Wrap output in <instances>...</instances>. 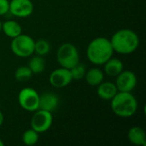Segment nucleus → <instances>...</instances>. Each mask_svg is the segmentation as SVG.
I'll return each instance as SVG.
<instances>
[{
	"label": "nucleus",
	"instance_id": "obj_22",
	"mask_svg": "<svg viewBox=\"0 0 146 146\" xmlns=\"http://www.w3.org/2000/svg\"><path fill=\"white\" fill-rule=\"evenodd\" d=\"M9 9V0H0V16L6 15Z\"/></svg>",
	"mask_w": 146,
	"mask_h": 146
},
{
	"label": "nucleus",
	"instance_id": "obj_17",
	"mask_svg": "<svg viewBox=\"0 0 146 146\" xmlns=\"http://www.w3.org/2000/svg\"><path fill=\"white\" fill-rule=\"evenodd\" d=\"M27 67L31 69L33 74H41L45 69V60L41 56H33L29 60Z\"/></svg>",
	"mask_w": 146,
	"mask_h": 146
},
{
	"label": "nucleus",
	"instance_id": "obj_7",
	"mask_svg": "<svg viewBox=\"0 0 146 146\" xmlns=\"http://www.w3.org/2000/svg\"><path fill=\"white\" fill-rule=\"evenodd\" d=\"M52 123L53 115L51 112L40 109L34 111L30 122L31 128H33L38 133H44L47 132L51 127Z\"/></svg>",
	"mask_w": 146,
	"mask_h": 146
},
{
	"label": "nucleus",
	"instance_id": "obj_2",
	"mask_svg": "<svg viewBox=\"0 0 146 146\" xmlns=\"http://www.w3.org/2000/svg\"><path fill=\"white\" fill-rule=\"evenodd\" d=\"M114 50L110 40L104 37H98L92 39L86 49V56L89 62L94 65H104L113 56Z\"/></svg>",
	"mask_w": 146,
	"mask_h": 146
},
{
	"label": "nucleus",
	"instance_id": "obj_13",
	"mask_svg": "<svg viewBox=\"0 0 146 146\" xmlns=\"http://www.w3.org/2000/svg\"><path fill=\"white\" fill-rule=\"evenodd\" d=\"M123 70V62L120 59L115 58L113 56L104 64V73L110 77H116Z\"/></svg>",
	"mask_w": 146,
	"mask_h": 146
},
{
	"label": "nucleus",
	"instance_id": "obj_24",
	"mask_svg": "<svg viewBox=\"0 0 146 146\" xmlns=\"http://www.w3.org/2000/svg\"><path fill=\"white\" fill-rule=\"evenodd\" d=\"M4 145V143H3V141L1 139V138H0V146H3Z\"/></svg>",
	"mask_w": 146,
	"mask_h": 146
},
{
	"label": "nucleus",
	"instance_id": "obj_1",
	"mask_svg": "<svg viewBox=\"0 0 146 146\" xmlns=\"http://www.w3.org/2000/svg\"><path fill=\"white\" fill-rule=\"evenodd\" d=\"M110 40L114 52L121 55L132 54L139 46V37L133 30L129 28L116 31Z\"/></svg>",
	"mask_w": 146,
	"mask_h": 146
},
{
	"label": "nucleus",
	"instance_id": "obj_10",
	"mask_svg": "<svg viewBox=\"0 0 146 146\" xmlns=\"http://www.w3.org/2000/svg\"><path fill=\"white\" fill-rule=\"evenodd\" d=\"M73 80L70 70L62 67L54 69L49 77V81L53 87L63 88L68 86Z\"/></svg>",
	"mask_w": 146,
	"mask_h": 146
},
{
	"label": "nucleus",
	"instance_id": "obj_4",
	"mask_svg": "<svg viewBox=\"0 0 146 146\" xmlns=\"http://www.w3.org/2000/svg\"><path fill=\"white\" fill-rule=\"evenodd\" d=\"M56 60L60 67L70 69L80 62L77 47L71 43L62 44L56 51Z\"/></svg>",
	"mask_w": 146,
	"mask_h": 146
},
{
	"label": "nucleus",
	"instance_id": "obj_6",
	"mask_svg": "<svg viewBox=\"0 0 146 146\" xmlns=\"http://www.w3.org/2000/svg\"><path fill=\"white\" fill-rule=\"evenodd\" d=\"M18 104L24 110L34 112L39 108V94L32 87H24L19 92Z\"/></svg>",
	"mask_w": 146,
	"mask_h": 146
},
{
	"label": "nucleus",
	"instance_id": "obj_23",
	"mask_svg": "<svg viewBox=\"0 0 146 146\" xmlns=\"http://www.w3.org/2000/svg\"><path fill=\"white\" fill-rule=\"evenodd\" d=\"M3 121H4V116H3V112L0 110V127H1V126H3Z\"/></svg>",
	"mask_w": 146,
	"mask_h": 146
},
{
	"label": "nucleus",
	"instance_id": "obj_16",
	"mask_svg": "<svg viewBox=\"0 0 146 146\" xmlns=\"http://www.w3.org/2000/svg\"><path fill=\"white\" fill-rule=\"evenodd\" d=\"M86 83L91 86H98L104 79V73L98 68H92L86 70L85 74Z\"/></svg>",
	"mask_w": 146,
	"mask_h": 146
},
{
	"label": "nucleus",
	"instance_id": "obj_5",
	"mask_svg": "<svg viewBox=\"0 0 146 146\" xmlns=\"http://www.w3.org/2000/svg\"><path fill=\"white\" fill-rule=\"evenodd\" d=\"M34 44L35 40L31 36L21 33L12 38L10 50L18 57H29L34 53Z\"/></svg>",
	"mask_w": 146,
	"mask_h": 146
},
{
	"label": "nucleus",
	"instance_id": "obj_21",
	"mask_svg": "<svg viewBox=\"0 0 146 146\" xmlns=\"http://www.w3.org/2000/svg\"><path fill=\"white\" fill-rule=\"evenodd\" d=\"M73 80H80L82 79H84L86 72V66L80 62H79L78 64H76L75 66H74L72 68L69 69Z\"/></svg>",
	"mask_w": 146,
	"mask_h": 146
},
{
	"label": "nucleus",
	"instance_id": "obj_9",
	"mask_svg": "<svg viewBox=\"0 0 146 146\" xmlns=\"http://www.w3.org/2000/svg\"><path fill=\"white\" fill-rule=\"evenodd\" d=\"M33 9L31 0H10L9 13L18 18H27L33 14Z\"/></svg>",
	"mask_w": 146,
	"mask_h": 146
},
{
	"label": "nucleus",
	"instance_id": "obj_19",
	"mask_svg": "<svg viewBox=\"0 0 146 146\" xmlns=\"http://www.w3.org/2000/svg\"><path fill=\"white\" fill-rule=\"evenodd\" d=\"M33 72L27 66H21L15 71V78L20 82H26L33 76Z\"/></svg>",
	"mask_w": 146,
	"mask_h": 146
},
{
	"label": "nucleus",
	"instance_id": "obj_18",
	"mask_svg": "<svg viewBox=\"0 0 146 146\" xmlns=\"http://www.w3.org/2000/svg\"><path fill=\"white\" fill-rule=\"evenodd\" d=\"M39 139V133L33 128L26 130L22 134V142L24 145L32 146L36 145Z\"/></svg>",
	"mask_w": 146,
	"mask_h": 146
},
{
	"label": "nucleus",
	"instance_id": "obj_12",
	"mask_svg": "<svg viewBox=\"0 0 146 146\" xmlns=\"http://www.w3.org/2000/svg\"><path fill=\"white\" fill-rule=\"evenodd\" d=\"M97 87L98 97L105 101H110L118 92L115 83L111 81H102Z\"/></svg>",
	"mask_w": 146,
	"mask_h": 146
},
{
	"label": "nucleus",
	"instance_id": "obj_8",
	"mask_svg": "<svg viewBox=\"0 0 146 146\" xmlns=\"http://www.w3.org/2000/svg\"><path fill=\"white\" fill-rule=\"evenodd\" d=\"M115 78V86L118 92H132L138 83L136 74L130 70H123Z\"/></svg>",
	"mask_w": 146,
	"mask_h": 146
},
{
	"label": "nucleus",
	"instance_id": "obj_14",
	"mask_svg": "<svg viewBox=\"0 0 146 146\" xmlns=\"http://www.w3.org/2000/svg\"><path fill=\"white\" fill-rule=\"evenodd\" d=\"M130 143L138 146H146V135L145 130L140 127H133L127 133Z\"/></svg>",
	"mask_w": 146,
	"mask_h": 146
},
{
	"label": "nucleus",
	"instance_id": "obj_20",
	"mask_svg": "<svg viewBox=\"0 0 146 146\" xmlns=\"http://www.w3.org/2000/svg\"><path fill=\"white\" fill-rule=\"evenodd\" d=\"M50 50V44L46 39H38L34 44V53L38 56H44Z\"/></svg>",
	"mask_w": 146,
	"mask_h": 146
},
{
	"label": "nucleus",
	"instance_id": "obj_25",
	"mask_svg": "<svg viewBox=\"0 0 146 146\" xmlns=\"http://www.w3.org/2000/svg\"><path fill=\"white\" fill-rule=\"evenodd\" d=\"M1 31H2V21L0 20V33H1Z\"/></svg>",
	"mask_w": 146,
	"mask_h": 146
},
{
	"label": "nucleus",
	"instance_id": "obj_15",
	"mask_svg": "<svg viewBox=\"0 0 146 146\" xmlns=\"http://www.w3.org/2000/svg\"><path fill=\"white\" fill-rule=\"evenodd\" d=\"M5 36L9 38H14L22 33L21 26L14 20H8L2 23V31Z\"/></svg>",
	"mask_w": 146,
	"mask_h": 146
},
{
	"label": "nucleus",
	"instance_id": "obj_3",
	"mask_svg": "<svg viewBox=\"0 0 146 146\" xmlns=\"http://www.w3.org/2000/svg\"><path fill=\"white\" fill-rule=\"evenodd\" d=\"M110 102L114 114L121 118H129L138 110V101L132 92H118Z\"/></svg>",
	"mask_w": 146,
	"mask_h": 146
},
{
	"label": "nucleus",
	"instance_id": "obj_11",
	"mask_svg": "<svg viewBox=\"0 0 146 146\" xmlns=\"http://www.w3.org/2000/svg\"><path fill=\"white\" fill-rule=\"evenodd\" d=\"M59 105V98L52 92H44L39 95V108L49 112H53Z\"/></svg>",
	"mask_w": 146,
	"mask_h": 146
}]
</instances>
